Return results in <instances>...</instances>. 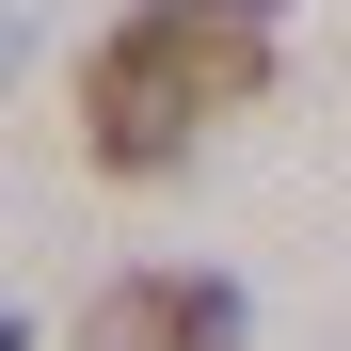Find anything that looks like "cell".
<instances>
[{"label": "cell", "mask_w": 351, "mask_h": 351, "mask_svg": "<svg viewBox=\"0 0 351 351\" xmlns=\"http://www.w3.org/2000/svg\"><path fill=\"white\" fill-rule=\"evenodd\" d=\"M271 80V0H128L80 48V144L96 176H176L223 112H256Z\"/></svg>", "instance_id": "6da1fadb"}, {"label": "cell", "mask_w": 351, "mask_h": 351, "mask_svg": "<svg viewBox=\"0 0 351 351\" xmlns=\"http://www.w3.org/2000/svg\"><path fill=\"white\" fill-rule=\"evenodd\" d=\"M80 351H240V287L223 271H112L80 304Z\"/></svg>", "instance_id": "7a4b0ae2"}]
</instances>
